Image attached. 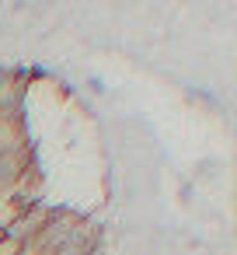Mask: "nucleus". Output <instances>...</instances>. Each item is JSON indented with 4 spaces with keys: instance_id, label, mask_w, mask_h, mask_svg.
<instances>
[{
    "instance_id": "nucleus-1",
    "label": "nucleus",
    "mask_w": 237,
    "mask_h": 255,
    "mask_svg": "<svg viewBox=\"0 0 237 255\" xmlns=\"http://www.w3.org/2000/svg\"><path fill=\"white\" fill-rule=\"evenodd\" d=\"M32 168V150L21 147V150H7L0 154V199H7L14 192V185L21 182V175Z\"/></svg>"
}]
</instances>
